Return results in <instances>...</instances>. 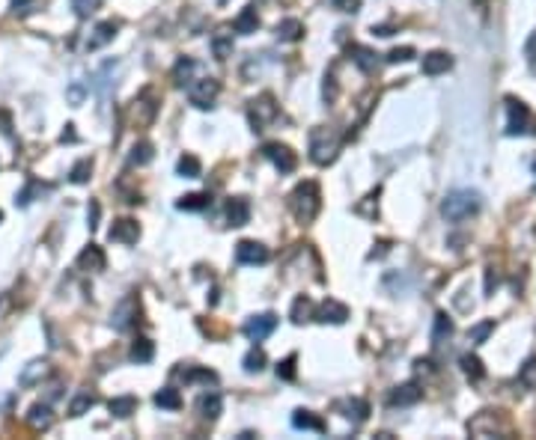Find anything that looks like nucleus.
<instances>
[{"instance_id": "35", "label": "nucleus", "mask_w": 536, "mask_h": 440, "mask_svg": "<svg viewBox=\"0 0 536 440\" xmlns=\"http://www.w3.org/2000/svg\"><path fill=\"white\" fill-rule=\"evenodd\" d=\"M462 372L468 375L471 381H483V375H485V369H483V360L477 357V354H462Z\"/></svg>"}, {"instance_id": "18", "label": "nucleus", "mask_w": 536, "mask_h": 440, "mask_svg": "<svg viewBox=\"0 0 536 440\" xmlns=\"http://www.w3.org/2000/svg\"><path fill=\"white\" fill-rule=\"evenodd\" d=\"M450 69H453V57L444 51H432L423 57V74H429V78H438V74L450 72Z\"/></svg>"}, {"instance_id": "44", "label": "nucleus", "mask_w": 536, "mask_h": 440, "mask_svg": "<svg viewBox=\"0 0 536 440\" xmlns=\"http://www.w3.org/2000/svg\"><path fill=\"white\" fill-rule=\"evenodd\" d=\"M39 191H45V187H42L39 182H36V179H30V182H27V187H24V191L18 194L15 203H18V206H30V203H33V196L39 194Z\"/></svg>"}, {"instance_id": "46", "label": "nucleus", "mask_w": 536, "mask_h": 440, "mask_svg": "<svg viewBox=\"0 0 536 440\" xmlns=\"http://www.w3.org/2000/svg\"><path fill=\"white\" fill-rule=\"evenodd\" d=\"M408 60H414V48H411V45L393 48V51L388 54V62H408Z\"/></svg>"}, {"instance_id": "41", "label": "nucleus", "mask_w": 536, "mask_h": 440, "mask_svg": "<svg viewBox=\"0 0 536 440\" xmlns=\"http://www.w3.org/2000/svg\"><path fill=\"white\" fill-rule=\"evenodd\" d=\"M90 173H93V161H90V158H84V161H78V164L72 167V175H69V179H72L74 185H84L86 179H90Z\"/></svg>"}, {"instance_id": "12", "label": "nucleus", "mask_w": 536, "mask_h": 440, "mask_svg": "<svg viewBox=\"0 0 536 440\" xmlns=\"http://www.w3.org/2000/svg\"><path fill=\"white\" fill-rule=\"evenodd\" d=\"M313 319H319L322 324H346V319H348V307L340 304V300L328 298L325 304H322V307L313 312Z\"/></svg>"}, {"instance_id": "13", "label": "nucleus", "mask_w": 536, "mask_h": 440, "mask_svg": "<svg viewBox=\"0 0 536 440\" xmlns=\"http://www.w3.org/2000/svg\"><path fill=\"white\" fill-rule=\"evenodd\" d=\"M137 319V298H126V300H119V307L114 309V316H110V324H114L117 331H129L131 324Z\"/></svg>"}, {"instance_id": "9", "label": "nucleus", "mask_w": 536, "mask_h": 440, "mask_svg": "<svg viewBox=\"0 0 536 440\" xmlns=\"http://www.w3.org/2000/svg\"><path fill=\"white\" fill-rule=\"evenodd\" d=\"M235 262H239V265H266L268 247L259 244V241H239L235 244Z\"/></svg>"}, {"instance_id": "53", "label": "nucleus", "mask_w": 536, "mask_h": 440, "mask_svg": "<svg viewBox=\"0 0 536 440\" xmlns=\"http://www.w3.org/2000/svg\"><path fill=\"white\" fill-rule=\"evenodd\" d=\"M60 140H63V143H74V140H78V134H74V125H66V131L60 134Z\"/></svg>"}, {"instance_id": "21", "label": "nucleus", "mask_w": 536, "mask_h": 440, "mask_svg": "<svg viewBox=\"0 0 536 440\" xmlns=\"http://www.w3.org/2000/svg\"><path fill=\"white\" fill-rule=\"evenodd\" d=\"M292 425H295V429H304V432H319V434L328 432L325 420H319L313 411H295L292 413Z\"/></svg>"}, {"instance_id": "40", "label": "nucleus", "mask_w": 536, "mask_h": 440, "mask_svg": "<svg viewBox=\"0 0 536 440\" xmlns=\"http://www.w3.org/2000/svg\"><path fill=\"white\" fill-rule=\"evenodd\" d=\"M197 69V62L191 60V57H182L179 62H176V69H173V81H176L179 86H185V81H188V74Z\"/></svg>"}, {"instance_id": "4", "label": "nucleus", "mask_w": 536, "mask_h": 440, "mask_svg": "<svg viewBox=\"0 0 536 440\" xmlns=\"http://www.w3.org/2000/svg\"><path fill=\"white\" fill-rule=\"evenodd\" d=\"M468 432L473 437H506L509 434V422L501 417V413L483 411L468 422Z\"/></svg>"}, {"instance_id": "20", "label": "nucleus", "mask_w": 536, "mask_h": 440, "mask_svg": "<svg viewBox=\"0 0 536 440\" xmlns=\"http://www.w3.org/2000/svg\"><path fill=\"white\" fill-rule=\"evenodd\" d=\"M78 268L81 271H102L105 268V250L98 247V244L84 247L81 253H78Z\"/></svg>"}, {"instance_id": "39", "label": "nucleus", "mask_w": 536, "mask_h": 440, "mask_svg": "<svg viewBox=\"0 0 536 440\" xmlns=\"http://www.w3.org/2000/svg\"><path fill=\"white\" fill-rule=\"evenodd\" d=\"M200 161H197L194 155H182L179 158V164H176V173L179 175H185V179H197V175H200Z\"/></svg>"}, {"instance_id": "32", "label": "nucleus", "mask_w": 536, "mask_h": 440, "mask_svg": "<svg viewBox=\"0 0 536 440\" xmlns=\"http://www.w3.org/2000/svg\"><path fill=\"white\" fill-rule=\"evenodd\" d=\"M96 401H98V399H96V393H90V389H81V393L72 399L69 413H72V417H84V413L90 411V408L96 405Z\"/></svg>"}, {"instance_id": "1", "label": "nucleus", "mask_w": 536, "mask_h": 440, "mask_svg": "<svg viewBox=\"0 0 536 440\" xmlns=\"http://www.w3.org/2000/svg\"><path fill=\"white\" fill-rule=\"evenodd\" d=\"M319 206H322V196H319V185L316 182H301L289 194V208H292V215H295L298 223L316 220Z\"/></svg>"}, {"instance_id": "3", "label": "nucleus", "mask_w": 536, "mask_h": 440, "mask_svg": "<svg viewBox=\"0 0 536 440\" xmlns=\"http://www.w3.org/2000/svg\"><path fill=\"white\" fill-rule=\"evenodd\" d=\"M336 152H340V137H336L331 128H313L310 131V158L319 167L334 164Z\"/></svg>"}, {"instance_id": "34", "label": "nucleus", "mask_w": 536, "mask_h": 440, "mask_svg": "<svg viewBox=\"0 0 536 440\" xmlns=\"http://www.w3.org/2000/svg\"><path fill=\"white\" fill-rule=\"evenodd\" d=\"M209 203H211L209 194H185V196H179L176 208H182V211H203Z\"/></svg>"}, {"instance_id": "55", "label": "nucleus", "mask_w": 536, "mask_h": 440, "mask_svg": "<svg viewBox=\"0 0 536 440\" xmlns=\"http://www.w3.org/2000/svg\"><path fill=\"white\" fill-rule=\"evenodd\" d=\"M497 286V274H495V268H489V276H485V292L492 295V288Z\"/></svg>"}, {"instance_id": "29", "label": "nucleus", "mask_w": 536, "mask_h": 440, "mask_svg": "<svg viewBox=\"0 0 536 440\" xmlns=\"http://www.w3.org/2000/svg\"><path fill=\"white\" fill-rule=\"evenodd\" d=\"M110 413L114 417H119V420H126V417H131V413L137 411V399L134 396H117V399H110Z\"/></svg>"}, {"instance_id": "37", "label": "nucleus", "mask_w": 536, "mask_h": 440, "mask_svg": "<svg viewBox=\"0 0 536 440\" xmlns=\"http://www.w3.org/2000/svg\"><path fill=\"white\" fill-rule=\"evenodd\" d=\"M310 319H313V300L301 295V298H298L295 304H292V321H295V324H304V321H310Z\"/></svg>"}, {"instance_id": "16", "label": "nucleus", "mask_w": 536, "mask_h": 440, "mask_svg": "<svg viewBox=\"0 0 536 440\" xmlns=\"http://www.w3.org/2000/svg\"><path fill=\"white\" fill-rule=\"evenodd\" d=\"M48 375H51V366H48V360H30L27 366L21 369L18 375V384L21 387H33V384H42Z\"/></svg>"}, {"instance_id": "45", "label": "nucleus", "mask_w": 536, "mask_h": 440, "mask_svg": "<svg viewBox=\"0 0 536 440\" xmlns=\"http://www.w3.org/2000/svg\"><path fill=\"white\" fill-rule=\"evenodd\" d=\"M277 378H283V381H295V354H289L286 360L277 363Z\"/></svg>"}, {"instance_id": "30", "label": "nucleus", "mask_w": 536, "mask_h": 440, "mask_svg": "<svg viewBox=\"0 0 536 440\" xmlns=\"http://www.w3.org/2000/svg\"><path fill=\"white\" fill-rule=\"evenodd\" d=\"M340 408L346 411V417L352 420V422H364L367 413H370V408H367L364 399H346V401H340Z\"/></svg>"}, {"instance_id": "25", "label": "nucleus", "mask_w": 536, "mask_h": 440, "mask_svg": "<svg viewBox=\"0 0 536 440\" xmlns=\"http://www.w3.org/2000/svg\"><path fill=\"white\" fill-rule=\"evenodd\" d=\"M129 357H131L134 363H149V360L155 357V342H152V339H146V336H137L134 342H131Z\"/></svg>"}, {"instance_id": "56", "label": "nucleus", "mask_w": 536, "mask_h": 440, "mask_svg": "<svg viewBox=\"0 0 536 440\" xmlns=\"http://www.w3.org/2000/svg\"><path fill=\"white\" fill-rule=\"evenodd\" d=\"M533 173H536V161H533Z\"/></svg>"}, {"instance_id": "49", "label": "nucleus", "mask_w": 536, "mask_h": 440, "mask_svg": "<svg viewBox=\"0 0 536 440\" xmlns=\"http://www.w3.org/2000/svg\"><path fill=\"white\" fill-rule=\"evenodd\" d=\"M322 93H325V102H328V105L336 98V81H334V74H325V90H322Z\"/></svg>"}, {"instance_id": "36", "label": "nucleus", "mask_w": 536, "mask_h": 440, "mask_svg": "<svg viewBox=\"0 0 536 440\" xmlns=\"http://www.w3.org/2000/svg\"><path fill=\"white\" fill-rule=\"evenodd\" d=\"M266 363H268L266 351H263V348H251V351L244 354L242 366H244V372H263V369H266Z\"/></svg>"}, {"instance_id": "17", "label": "nucleus", "mask_w": 536, "mask_h": 440, "mask_svg": "<svg viewBox=\"0 0 536 440\" xmlns=\"http://www.w3.org/2000/svg\"><path fill=\"white\" fill-rule=\"evenodd\" d=\"M348 57H352V62L364 74H372V72L379 69V54L370 51V48H364V45H352V48H348Z\"/></svg>"}, {"instance_id": "23", "label": "nucleus", "mask_w": 536, "mask_h": 440, "mask_svg": "<svg viewBox=\"0 0 536 440\" xmlns=\"http://www.w3.org/2000/svg\"><path fill=\"white\" fill-rule=\"evenodd\" d=\"M274 33H277L280 42H298L304 36V24L298 18H283L277 27H274Z\"/></svg>"}, {"instance_id": "52", "label": "nucleus", "mask_w": 536, "mask_h": 440, "mask_svg": "<svg viewBox=\"0 0 536 440\" xmlns=\"http://www.w3.org/2000/svg\"><path fill=\"white\" fill-rule=\"evenodd\" d=\"M372 199H379V187H376V191H372V194L367 196V203H372ZM358 215H367V218H372V215H379V208L370 215V208H367V206H358Z\"/></svg>"}, {"instance_id": "6", "label": "nucleus", "mask_w": 536, "mask_h": 440, "mask_svg": "<svg viewBox=\"0 0 536 440\" xmlns=\"http://www.w3.org/2000/svg\"><path fill=\"white\" fill-rule=\"evenodd\" d=\"M506 134L516 137V134H525L530 128V110L525 102H518V98H506Z\"/></svg>"}, {"instance_id": "8", "label": "nucleus", "mask_w": 536, "mask_h": 440, "mask_svg": "<svg viewBox=\"0 0 536 440\" xmlns=\"http://www.w3.org/2000/svg\"><path fill=\"white\" fill-rule=\"evenodd\" d=\"M274 328H277V316L274 312H263V316H254L244 321V336L251 339V342H263L266 336L274 333Z\"/></svg>"}, {"instance_id": "11", "label": "nucleus", "mask_w": 536, "mask_h": 440, "mask_svg": "<svg viewBox=\"0 0 536 440\" xmlns=\"http://www.w3.org/2000/svg\"><path fill=\"white\" fill-rule=\"evenodd\" d=\"M274 116H277V105H274V98L266 93V95H259L251 102V122H254V128L259 131L266 122H271Z\"/></svg>"}, {"instance_id": "2", "label": "nucleus", "mask_w": 536, "mask_h": 440, "mask_svg": "<svg viewBox=\"0 0 536 440\" xmlns=\"http://www.w3.org/2000/svg\"><path fill=\"white\" fill-rule=\"evenodd\" d=\"M483 206V196L477 191H453L447 194V199L441 203V215L453 223H462L468 218H473Z\"/></svg>"}, {"instance_id": "10", "label": "nucleus", "mask_w": 536, "mask_h": 440, "mask_svg": "<svg viewBox=\"0 0 536 440\" xmlns=\"http://www.w3.org/2000/svg\"><path fill=\"white\" fill-rule=\"evenodd\" d=\"M155 113H158V105H155V98L143 93L140 98H134L131 102V122H134V128H146L149 122L155 119Z\"/></svg>"}, {"instance_id": "5", "label": "nucleus", "mask_w": 536, "mask_h": 440, "mask_svg": "<svg viewBox=\"0 0 536 440\" xmlns=\"http://www.w3.org/2000/svg\"><path fill=\"white\" fill-rule=\"evenodd\" d=\"M218 93H221V84H218L215 78H200V81L188 84V102H191L194 107H200V110H206V107L215 105Z\"/></svg>"}, {"instance_id": "57", "label": "nucleus", "mask_w": 536, "mask_h": 440, "mask_svg": "<svg viewBox=\"0 0 536 440\" xmlns=\"http://www.w3.org/2000/svg\"><path fill=\"white\" fill-rule=\"evenodd\" d=\"M0 220H4V215H0Z\"/></svg>"}, {"instance_id": "31", "label": "nucleus", "mask_w": 536, "mask_h": 440, "mask_svg": "<svg viewBox=\"0 0 536 440\" xmlns=\"http://www.w3.org/2000/svg\"><path fill=\"white\" fill-rule=\"evenodd\" d=\"M155 405H158V408H164V411H179V408H182L179 389H173V387L158 389V393H155Z\"/></svg>"}, {"instance_id": "50", "label": "nucleus", "mask_w": 536, "mask_h": 440, "mask_svg": "<svg viewBox=\"0 0 536 440\" xmlns=\"http://www.w3.org/2000/svg\"><path fill=\"white\" fill-rule=\"evenodd\" d=\"M331 4L340 12H358L360 9V0H331Z\"/></svg>"}, {"instance_id": "42", "label": "nucleus", "mask_w": 536, "mask_h": 440, "mask_svg": "<svg viewBox=\"0 0 536 440\" xmlns=\"http://www.w3.org/2000/svg\"><path fill=\"white\" fill-rule=\"evenodd\" d=\"M518 381L525 384L528 389H536V357H530L525 366H521V372H518Z\"/></svg>"}, {"instance_id": "22", "label": "nucleus", "mask_w": 536, "mask_h": 440, "mask_svg": "<svg viewBox=\"0 0 536 440\" xmlns=\"http://www.w3.org/2000/svg\"><path fill=\"white\" fill-rule=\"evenodd\" d=\"M227 220H230V226H244L247 220H251V206H247L244 196H233V199H230Z\"/></svg>"}, {"instance_id": "27", "label": "nucleus", "mask_w": 536, "mask_h": 440, "mask_svg": "<svg viewBox=\"0 0 536 440\" xmlns=\"http://www.w3.org/2000/svg\"><path fill=\"white\" fill-rule=\"evenodd\" d=\"M27 422L33 425L36 432H45V429H51V422H54V413L48 405H33L30 413H27Z\"/></svg>"}, {"instance_id": "54", "label": "nucleus", "mask_w": 536, "mask_h": 440, "mask_svg": "<svg viewBox=\"0 0 536 440\" xmlns=\"http://www.w3.org/2000/svg\"><path fill=\"white\" fill-rule=\"evenodd\" d=\"M81 98H84V90H81V86H72V90H69V102L81 105Z\"/></svg>"}, {"instance_id": "24", "label": "nucleus", "mask_w": 536, "mask_h": 440, "mask_svg": "<svg viewBox=\"0 0 536 440\" xmlns=\"http://www.w3.org/2000/svg\"><path fill=\"white\" fill-rule=\"evenodd\" d=\"M256 27H259L256 6H244V9H242V15L233 21V30H235V33H242V36H251V33H256Z\"/></svg>"}, {"instance_id": "43", "label": "nucleus", "mask_w": 536, "mask_h": 440, "mask_svg": "<svg viewBox=\"0 0 536 440\" xmlns=\"http://www.w3.org/2000/svg\"><path fill=\"white\" fill-rule=\"evenodd\" d=\"M495 331V321L492 319H485V321H480L477 328H471V342H485V339H489V333Z\"/></svg>"}, {"instance_id": "33", "label": "nucleus", "mask_w": 536, "mask_h": 440, "mask_svg": "<svg viewBox=\"0 0 536 440\" xmlns=\"http://www.w3.org/2000/svg\"><path fill=\"white\" fill-rule=\"evenodd\" d=\"M453 336V321L444 316V312H438V316H435V328H432V342L435 345H441L444 339H450Z\"/></svg>"}, {"instance_id": "48", "label": "nucleus", "mask_w": 536, "mask_h": 440, "mask_svg": "<svg viewBox=\"0 0 536 440\" xmlns=\"http://www.w3.org/2000/svg\"><path fill=\"white\" fill-rule=\"evenodd\" d=\"M185 381H218V375L200 369V372H188V375H185Z\"/></svg>"}, {"instance_id": "7", "label": "nucleus", "mask_w": 536, "mask_h": 440, "mask_svg": "<svg viewBox=\"0 0 536 440\" xmlns=\"http://www.w3.org/2000/svg\"><path fill=\"white\" fill-rule=\"evenodd\" d=\"M263 155H266L280 173H292V170L298 167V155H295L286 143H266V146H263Z\"/></svg>"}, {"instance_id": "38", "label": "nucleus", "mask_w": 536, "mask_h": 440, "mask_svg": "<svg viewBox=\"0 0 536 440\" xmlns=\"http://www.w3.org/2000/svg\"><path fill=\"white\" fill-rule=\"evenodd\" d=\"M131 164L134 167H146L149 161H152V143L149 140H140V143H134V149H131Z\"/></svg>"}, {"instance_id": "19", "label": "nucleus", "mask_w": 536, "mask_h": 440, "mask_svg": "<svg viewBox=\"0 0 536 440\" xmlns=\"http://www.w3.org/2000/svg\"><path fill=\"white\" fill-rule=\"evenodd\" d=\"M420 396H423L420 384H414V381H411V384H400L396 389H391L388 401H391L393 408H396V405H400V408H405V405H414V401H420Z\"/></svg>"}, {"instance_id": "28", "label": "nucleus", "mask_w": 536, "mask_h": 440, "mask_svg": "<svg viewBox=\"0 0 536 440\" xmlns=\"http://www.w3.org/2000/svg\"><path fill=\"white\" fill-rule=\"evenodd\" d=\"M211 51H215L218 60H227L233 54V33L230 30H218L211 36Z\"/></svg>"}, {"instance_id": "47", "label": "nucleus", "mask_w": 536, "mask_h": 440, "mask_svg": "<svg viewBox=\"0 0 536 440\" xmlns=\"http://www.w3.org/2000/svg\"><path fill=\"white\" fill-rule=\"evenodd\" d=\"M72 6H74V12H78L81 18H86V15H93V12L98 9V0H72Z\"/></svg>"}, {"instance_id": "26", "label": "nucleus", "mask_w": 536, "mask_h": 440, "mask_svg": "<svg viewBox=\"0 0 536 440\" xmlns=\"http://www.w3.org/2000/svg\"><path fill=\"white\" fill-rule=\"evenodd\" d=\"M197 408H200L206 420H218L223 411V399H221V393H203L200 401H197Z\"/></svg>"}, {"instance_id": "51", "label": "nucleus", "mask_w": 536, "mask_h": 440, "mask_svg": "<svg viewBox=\"0 0 536 440\" xmlns=\"http://www.w3.org/2000/svg\"><path fill=\"white\" fill-rule=\"evenodd\" d=\"M98 215H102V208H98V203L93 199V203H90V211H86V220H90V229H96V226H98Z\"/></svg>"}, {"instance_id": "15", "label": "nucleus", "mask_w": 536, "mask_h": 440, "mask_svg": "<svg viewBox=\"0 0 536 440\" xmlns=\"http://www.w3.org/2000/svg\"><path fill=\"white\" fill-rule=\"evenodd\" d=\"M119 30L117 21H102L96 24V30L90 33V39H86V51H98V48H105L107 42H114V36Z\"/></svg>"}, {"instance_id": "14", "label": "nucleus", "mask_w": 536, "mask_h": 440, "mask_svg": "<svg viewBox=\"0 0 536 440\" xmlns=\"http://www.w3.org/2000/svg\"><path fill=\"white\" fill-rule=\"evenodd\" d=\"M110 241H117V244H137V238H140V226H137L134 220L129 218H122L117 220L114 226H110Z\"/></svg>"}]
</instances>
